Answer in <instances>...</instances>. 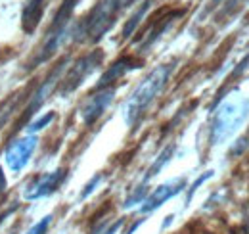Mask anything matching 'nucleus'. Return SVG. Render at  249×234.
<instances>
[{
	"instance_id": "1",
	"label": "nucleus",
	"mask_w": 249,
	"mask_h": 234,
	"mask_svg": "<svg viewBox=\"0 0 249 234\" xmlns=\"http://www.w3.org/2000/svg\"><path fill=\"white\" fill-rule=\"evenodd\" d=\"M171 71H173V63L157 65L156 69L140 83V87L134 90V94L130 96V100L126 104V123L128 125H134L140 117L144 116L148 106L156 100V96L161 92V88L165 87V83L169 81Z\"/></svg>"
},
{
	"instance_id": "2",
	"label": "nucleus",
	"mask_w": 249,
	"mask_h": 234,
	"mask_svg": "<svg viewBox=\"0 0 249 234\" xmlns=\"http://www.w3.org/2000/svg\"><path fill=\"white\" fill-rule=\"evenodd\" d=\"M249 117V98H232L228 102H224L218 112L215 114L213 121V129H211V142L220 144L226 138H230L240 125Z\"/></svg>"
},
{
	"instance_id": "3",
	"label": "nucleus",
	"mask_w": 249,
	"mask_h": 234,
	"mask_svg": "<svg viewBox=\"0 0 249 234\" xmlns=\"http://www.w3.org/2000/svg\"><path fill=\"white\" fill-rule=\"evenodd\" d=\"M119 10L121 8H119L117 0H100L94 6V10L90 12V16L87 18V23H85V33L89 35V39L100 40L113 25Z\"/></svg>"
},
{
	"instance_id": "4",
	"label": "nucleus",
	"mask_w": 249,
	"mask_h": 234,
	"mask_svg": "<svg viewBox=\"0 0 249 234\" xmlns=\"http://www.w3.org/2000/svg\"><path fill=\"white\" fill-rule=\"evenodd\" d=\"M100 61H102V52H100V50H94L89 56L77 59V61L73 63V67L69 69V73L65 75L63 87L60 92H62V94H67V92L75 90V88L79 87V85L89 77V73H92L94 69H96V65H100Z\"/></svg>"
},
{
	"instance_id": "5",
	"label": "nucleus",
	"mask_w": 249,
	"mask_h": 234,
	"mask_svg": "<svg viewBox=\"0 0 249 234\" xmlns=\"http://www.w3.org/2000/svg\"><path fill=\"white\" fill-rule=\"evenodd\" d=\"M35 148H36V138L35 136H25V138H19V140L12 142L10 148L6 150V157H4L8 169L12 173H19L27 165Z\"/></svg>"
},
{
	"instance_id": "6",
	"label": "nucleus",
	"mask_w": 249,
	"mask_h": 234,
	"mask_svg": "<svg viewBox=\"0 0 249 234\" xmlns=\"http://www.w3.org/2000/svg\"><path fill=\"white\" fill-rule=\"evenodd\" d=\"M65 175H67L65 169H58V171H52V173H46V175L35 178L23 192L25 200H38V198H44V196L56 192L63 182Z\"/></svg>"
},
{
	"instance_id": "7",
	"label": "nucleus",
	"mask_w": 249,
	"mask_h": 234,
	"mask_svg": "<svg viewBox=\"0 0 249 234\" xmlns=\"http://www.w3.org/2000/svg\"><path fill=\"white\" fill-rule=\"evenodd\" d=\"M113 96H115V88H106V90H100V92L92 94V96L83 104V108H81L83 121H85L87 125L96 123V121L102 117V114L106 112V108L111 104Z\"/></svg>"
},
{
	"instance_id": "8",
	"label": "nucleus",
	"mask_w": 249,
	"mask_h": 234,
	"mask_svg": "<svg viewBox=\"0 0 249 234\" xmlns=\"http://www.w3.org/2000/svg\"><path fill=\"white\" fill-rule=\"evenodd\" d=\"M184 186H186V178H182V176L159 184L156 190L146 198V202H144V205H142V211H144V213H150V211L157 209L159 205H163L167 200H171L173 196H177Z\"/></svg>"
},
{
	"instance_id": "9",
	"label": "nucleus",
	"mask_w": 249,
	"mask_h": 234,
	"mask_svg": "<svg viewBox=\"0 0 249 234\" xmlns=\"http://www.w3.org/2000/svg\"><path fill=\"white\" fill-rule=\"evenodd\" d=\"M63 65H65V61H63V63H60V65L56 67V71H54V73H52V75H50V77H48V79H46V81H44V83L40 85V88L36 90L35 98H33L31 104H29V108H27L25 119H27V117H31L33 114H35V112H36V110H38V108L42 106V102H44V100L48 98V94H50V92L54 90L56 83L60 81V75H62V71H63Z\"/></svg>"
},
{
	"instance_id": "10",
	"label": "nucleus",
	"mask_w": 249,
	"mask_h": 234,
	"mask_svg": "<svg viewBox=\"0 0 249 234\" xmlns=\"http://www.w3.org/2000/svg\"><path fill=\"white\" fill-rule=\"evenodd\" d=\"M134 67H138V61L132 58H121V59H117V61H113V63L109 65V69L102 75V79H100V83H98V88L104 90L106 87H109L111 83H115L117 79H121L126 71H130V69H134Z\"/></svg>"
},
{
	"instance_id": "11",
	"label": "nucleus",
	"mask_w": 249,
	"mask_h": 234,
	"mask_svg": "<svg viewBox=\"0 0 249 234\" xmlns=\"http://www.w3.org/2000/svg\"><path fill=\"white\" fill-rule=\"evenodd\" d=\"M42 12H44V0H27L23 12H21V25L23 31L31 35L33 31L36 29L40 18H42Z\"/></svg>"
},
{
	"instance_id": "12",
	"label": "nucleus",
	"mask_w": 249,
	"mask_h": 234,
	"mask_svg": "<svg viewBox=\"0 0 249 234\" xmlns=\"http://www.w3.org/2000/svg\"><path fill=\"white\" fill-rule=\"evenodd\" d=\"M77 4H79V0H63L62 8L56 14V20L52 23L50 33H58V31L67 29V21H69V18H71V14H73V10H75Z\"/></svg>"
},
{
	"instance_id": "13",
	"label": "nucleus",
	"mask_w": 249,
	"mask_h": 234,
	"mask_svg": "<svg viewBox=\"0 0 249 234\" xmlns=\"http://www.w3.org/2000/svg\"><path fill=\"white\" fill-rule=\"evenodd\" d=\"M150 2H152V0H146V2H144V4H142V6H140V8L136 10V12H134V16H132V18H130V20H128V21L124 23L123 39H128V37H130V35H132V33L136 31L138 23L142 21V18L146 16V12H148V8H150Z\"/></svg>"
},
{
	"instance_id": "14",
	"label": "nucleus",
	"mask_w": 249,
	"mask_h": 234,
	"mask_svg": "<svg viewBox=\"0 0 249 234\" xmlns=\"http://www.w3.org/2000/svg\"><path fill=\"white\" fill-rule=\"evenodd\" d=\"M173 152H175V146H169V148H165L161 154H159V157L156 159V163L150 167V171H148V175H146V180L148 178H152V176H156L161 169H163V165L171 159V156H173Z\"/></svg>"
},
{
	"instance_id": "15",
	"label": "nucleus",
	"mask_w": 249,
	"mask_h": 234,
	"mask_svg": "<svg viewBox=\"0 0 249 234\" xmlns=\"http://www.w3.org/2000/svg\"><path fill=\"white\" fill-rule=\"evenodd\" d=\"M146 186H138V190L136 192H132V196H128L126 198V202H124V207H130V205L138 204V202H142L144 200V196H146Z\"/></svg>"
},
{
	"instance_id": "16",
	"label": "nucleus",
	"mask_w": 249,
	"mask_h": 234,
	"mask_svg": "<svg viewBox=\"0 0 249 234\" xmlns=\"http://www.w3.org/2000/svg\"><path fill=\"white\" fill-rule=\"evenodd\" d=\"M50 219H52V217H50V215H46V217H44V219H40V221H38V223H36V225H35L27 234H46L48 225H50Z\"/></svg>"
},
{
	"instance_id": "17",
	"label": "nucleus",
	"mask_w": 249,
	"mask_h": 234,
	"mask_svg": "<svg viewBox=\"0 0 249 234\" xmlns=\"http://www.w3.org/2000/svg\"><path fill=\"white\" fill-rule=\"evenodd\" d=\"M52 119H54V114H46V116H42L40 119H36V121L31 125V131H40V129H44Z\"/></svg>"
},
{
	"instance_id": "18",
	"label": "nucleus",
	"mask_w": 249,
	"mask_h": 234,
	"mask_svg": "<svg viewBox=\"0 0 249 234\" xmlns=\"http://www.w3.org/2000/svg\"><path fill=\"white\" fill-rule=\"evenodd\" d=\"M209 176H213V171H207L205 175H203V176H199V178H197V180L194 182V186H192V188H190V192H188V202H190V198H192V194H194V192L197 190V186H199V184H201L203 180H207Z\"/></svg>"
},
{
	"instance_id": "19",
	"label": "nucleus",
	"mask_w": 249,
	"mask_h": 234,
	"mask_svg": "<svg viewBox=\"0 0 249 234\" xmlns=\"http://www.w3.org/2000/svg\"><path fill=\"white\" fill-rule=\"evenodd\" d=\"M98 182H100V175H96V176H94V178H92V180H90V182H89V184L85 186V190H83V194H81V198H87V196H89V194H90V192H92V190H94V186H96Z\"/></svg>"
},
{
	"instance_id": "20",
	"label": "nucleus",
	"mask_w": 249,
	"mask_h": 234,
	"mask_svg": "<svg viewBox=\"0 0 249 234\" xmlns=\"http://www.w3.org/2000/svg\"><path fill=\"white\" fill-rule=\"evenodd\" d=\"M121 225H123V221H117V223H113V225H111V227H109V229H107V231H106L104 234H115L117 231H119V227H121Z\"/></svg>"
},
{
	"instance_id": "21",
	"label": "nucleus",
	"mask_w": 249,
	"mask_h": 234,
	"mask_svg": "<svg viewBox=\"0 0 249 234\" xmlns=\"http://www.w3.org/2000/svg\"><path fill=\"white\" fill-rule=\"evenodd\" d=\"M6 190V175H4V171H2V167H0V194Z\"/></svg>"
},
{
	"instance_id": "22",
	"label": "nucleus",
	"mask_w": 249,
	"mask_h": 234,
	"mask_svg": "<svg viewBox=\"0 0 249 234\" xmlns=\"http://www.w3.org/2000/svg\"><path fill=\"white\" fill-rule=\"evenodd\" d=\"M134 0H117V4H119V8L123 10V8H126V6H130Z\"/></svg>"
},
{
	"instance_id": "23",
	"label": "nucleus",
	"mask_w": 249,
	"mask_h": 234,
	"mask_svg": "<svg viewBox=\"0 0 249 234\" xmlns=\"http://www.w3.org/2000/svg\"><path fill=\"white\" fill-rule=\"evenodd\" d=\"M246 231H248V234H249V207L246 209Z\"/></svg>"
}]
</instances>
